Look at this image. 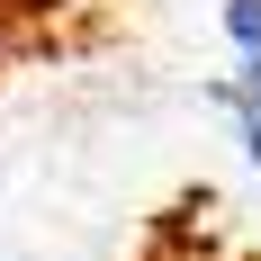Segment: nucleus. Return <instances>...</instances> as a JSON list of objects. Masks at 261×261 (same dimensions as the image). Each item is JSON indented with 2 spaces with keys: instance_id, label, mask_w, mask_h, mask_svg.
<instances>
[{
  "instance_id": "f03ea898",
  "label": "nucleus",
  "mask_w": 261,
  "mask_h": 261,
  "mask_svg": "<svg viewBox=\"0 0 261 261\" xmlns=\"http://www.w3.org/2000/svg\"><path fill=\"white\" fill-rule=\"evenodd\" d=\"M225 45L234 63H261V0H225Z\"/></svg>"
},
{
  "instance_id": "f257e3e1",
  "label": "nucleus",
  "mask_w": 261,
  "mask_h": 261,
  "mask_svg": "<svg viewBox=\"0 0 261 261\" xmlns=\"http://www.w3.org/2000/svg\"><path fill=\"white\" fill-rule=\"evenodd\" d=\"M225 117H234L243 153H252V171H261V63H234V81H225Z\"/></svg>"
}]
</instances>
